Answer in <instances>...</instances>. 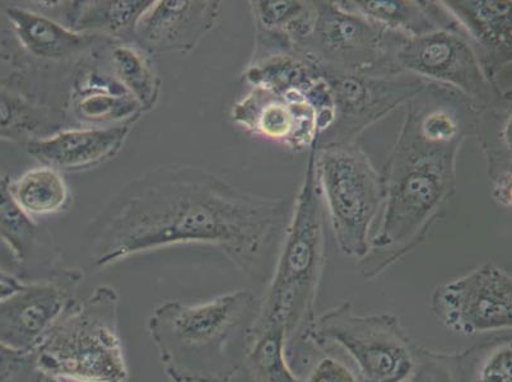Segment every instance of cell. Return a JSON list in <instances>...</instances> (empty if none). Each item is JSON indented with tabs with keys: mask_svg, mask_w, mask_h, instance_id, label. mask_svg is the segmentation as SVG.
<instances>
[{
	"mask_svg": "<svg viewBox=\"0 0 512 382\" xmlns=\"http://www.w3.org/2000/svg\"><path fill=\"white\" fill-rule=\"evenodd\" d=\"M404 107L397 142L380 172V225L358 264L369 281L412 253L444 218L458 188L459 153L476 135L481 111L462 93L432 82Z\"/></svg>",
	"mask_w": 512,
	"mask_h": 382,
	"instance_id": "2",
	"label": "cell"
},
{
	"mask_svg": "<svg viewBox=\"0 0 512 382\" xmlns=\"http://www.w3.org/2000/svg\"><path fill=\"white\" fill-rule=\"evenodd\" d=\"M83 272L68 268L49 281L25 283L0 301V343L13 351L35 353L54 324L77 300Z\"/></svg>",
	"mask_w": 512,
	"mask_h": 382,
	"instance_id": "12",
	"label": "cell"
},
{
	"mask_svg": "<svg viewBox=\"0 0 512 382\" xmlns=\"http://www.w3.org/2000/svg\"><path fill=\"white\" fill-rule=\"evenodd\" d=\"M41 382H69V381L53 379V377H48V376L41 375Z\"/></svg>",
	"mask_w": 512,
	"mask_h": 382,
	"instance_id": "31",
	"label": "cell"
},
{
	"mask_svg": "<svg viewBox=\"0 0 512 382\" xmlns=\"http://www.w3.org/2000/svg\"><path fill=\"white\" fill-rule=\"evenodd\" d=\"M325 73L332 88L335 120L319 144L356 142L365 130L406 106L428 83L407 72L384 76Z\"/></svg>",
	"mask_w": 512,
	"mask_h": 382,
	"instance_id": "11",
	"label": "cell"
},
{
	"mask_svg": "<svg viewBox=\"0 0 512 382\" xmlns=\"http://www.w3.org/2000/svg\"><path fill=\"white\" fill-rule=\"evenodd\" d=\"M292 206L197 167H160L130 184L105 214L91 264L105 269L148 251L199 244L220 250L251 281L265 282Z\"/></svg>",
	"mask_w": 512,
	"mask_h": 382,
	"instance_id": "1",
	"label": "cell"
},
{
	"mask_svg": "<svg viewBox=\"0 0 512 382\" xmlns=\"http://www.w3.org/2000/svg\"><path fill=\"white\" fill-rule=\"evenodd\" d=\"M119 309V293L107 284L74 301L36 349L37 371L69 382H128Z\"/></svg>",
	"mask_w": 512,
	"mask_h": 382,
	"instance_id": "5",
	"label": "cell"
},
{
	"mask_svg": "<svg viewBox=\"0 0 512 382\" xmlns=\"http://www.w3.org/2000/svg\"><path fill=\"white\" fill-rule=\"evenodd\" d=\"M511 104L479 111L476 137L487 161L492 198L498 206L511 208Z\"/></svg>",
	"mask_w": 512,
	"mask_h": 382,
	"instance_id": "21",
	"label": "cell"
},
{
	"mask_svg": "<svg viewBox=\"0 0 512 382\" xmlns=\"http://www.w3.org/2000/svg\"><path fill=\"white\" fill-rule=\"evenodd\" d=\"M397 64L403 72L453 88L481 110L511 104V93L488 76L477 49L459 25L407 37L398 50Z\"/></svg>",
	"mask_w": 512,
	"mask_h": 382,
	"instance_id": "9",
	"label": "cell"
},
{
	"mask_svg": "<svg viewBox=\"0 0 512 382\" xmlns=\"http://www.w3.org/2000/svg\"><path fill=\"white\" fill-rule=\"evenodd\" d=\"M408 382H460L456 353H442L417 346Z\"/></svg>",
	"mask_w": 512,
	"mask_h": 382,
	"instance_id": "27",
	"label": "cell"
},
{
	"mask_svg": "<svg viewBox=\"0 0 512 382\" xmlns=\"http://www.w3.org/2000/svg\"><path fill=\"white\" fill-rule=\"evenodd\" d=\"M431 310L451 333L474 337L511 332L512 277L487 262L436 287Z\"/></svg>",
	"mask_w": 512,
	"mask_h": 382,
	"instance_id": "10",
	"label": "cell"
},
{
	"mask_svg": "<svg viewBox=\"0 0 512 382\" xmlns=\"http://www.w3.org/2000/svg\"><path fill=\"white\" fill-rule=\"evenodd\" d=\"M318 147L316 141L307 151L299 194L254 319L258 323L285 326L288 357L306 348L305 339L316 318V300L327 259L323 199L316 172Z\"/></svg>",
	"mask_w": 512,
	"mask_h": 382,
	"instance_id": "4",
	"label": "cell"
},
{
	"mask_svg": "<svg viewBox=\"0 0 512 382\" xmlns=\"http://www.w3.org/2000/svg\"><path fill=\"white\" fill-rule=\"evenodd\" d=\"M231 118L245 132L288 151H309L320 137L318 116L300 91L250 87L232 107Z\"/></svg>",
	"mask_w": 512,
	"mask_h": 382,
	"instance_id": "13",
	"label": "cell"
},
{
	"mask_svg": "<svg viewBox=\"0 0 512 382\" xmlns=\"http://www.w3.org/2000/svg\"><path fill=\"white\" fill-rule=\"evenodd\" d=\"M460 382H512L511 334L456 352Z\"/></svg>",
	"mask_w": 512,
	"mask_h": 382,
	"instance_id": "26",
	"label": "cell"
},
{
	"mask_svg": "<svg viewBox=\"0 0 512 382\" xmlns=\"http://www.w3.org/2000/svg\"><path fill=\"white\" fill-rule=\"evenodd\" d=\"M304 382H361L360 377L346 363L332 354L324 353L307 371Z\"/></svg>",
	"mask_w": 512,
	"mask_h": 382,
	"instance_id": "29",
	"label": "cell"
},
{
	"mask_svg": "<svg viewBox=\"0 0 512 382\" xmlns=\"http://www.w3.org/2000/svg\"><path fill=\"white\" fill-rule=\"evenodd\" d=\"M407 37L338 2H315V20L299 51L329 73L384 76L403 72L397 53Z\"/></svg>",
	"mask_w": 512,
	"mask_h": 382,
	"instance_id": "8",
	"label": "cell"
},
{
	"mask_svg": "<svg viewBox=\"0 0 512 382\" xmlns=\"http://www.w3.org/2000/svg\"><path fill=\"white\" fill-rule=\"evenodd\" d=\"M132 127L123 124L63 129L32 139L27 149L43 166L60 172L93 169L118 155Z\"/></svg>",
	"mask_w": 512,
	"mask_h": 382,
	"instance_id": "16",
	"label": "cell"
},
{
	"mask_svg": "<svg viewBox=\"0 0 512 382\" xmlns=\"http://www.w3.org/2000/svg\"><path fill=\"white\" fill-rule=\"evenodd\" d=\"M155 0H110L79 2L73 30L107 39L133 43L138 22ZM128 43V41H127Z\"/></svg>",
	"mask_w": 512,
	"mask_h": 382,
	"instance_id": "23",
	"label": "cell"
},
{
	"mask_svg": "<svg viewBox=\"0 0 512 382\" xmlns=\"http://www.w3.org/2000/svg\"><path fill=\"white\" fill-rule=\"evenodd\" d=\"M444 7L472 41L484 68L501 90L511 93L502 76L511 73V6L509 0H444Z\"/></svg>",
	"mask_w": 512,
	"mask_h": 382,
	"instance_id": "15",
	"label": "cell"
},
{
	"mask_svg": "<svg viewBox=\"0 0 512 382\" xmlns=\"http://www.w3.org/2000/svg\"><path fill=\"white\" fill-rule=\"evenodd\" d=\"M344 7L406 37L453 29L458 23L442 2L426 0H341Z\"/></svg>",
	"mask_w": 512,
	"mask_h": 382,
	"instance_id": "20",
	"label": "cell"
},
{
	"mask_svg": "<svg viewBox=\"0 0 512 382\" xmlns=\"http://www.w3.org/2000/svg\"><path fill=\"white\" fill-rule=\"evenodd\" d=\"M255 43L251 59L274 53L299 51L315 20V2L305 0H253Z\"/></svg>",
	"mask_w": 512,
	"mask_h": 382,
	"instance_id": "19",
	"label": "cell"
},
{
	"mask_svg": "<svg viewBox=\"0 0 512 382\" xmlns=\"http://www.w3.org/2000/svg\"><path fill=\"white\" fill-rule=\"evenodd\" d=\"M7 17L23 50L41 62H72L82 55L88 57L102 46L120 43L107 37L74 31L35 9L11 7L7 9Z\"/></svg>",
	"mask_w": 512,
	"mask_h": 382,
	"instance_id": "17",
	"label": "cell"
},
{
	"mask_svg": "<svg viewBox=\"0 0 512 382\" xmlns=\"http://www.w3.org/2000/svg\"><path fill=\"white\" fill-rule=\"evenodd\" d=\"M220 2L155 0L138 22L134 43L147 53H190L216 26Z\"/></svg>",
	"mask_w": 512,
	"mask_h": 382,
	"instance_id": "14",
	"label": "cell"
},
{
	"mask_svg": "<svg viewBox=\"0 0 512 382\" xmlns=\"http://www.w3.org/2000/svg\"><path fill=\"white\" fill-rule=\"evenodd\" d=\"M0 382H41L34 353H23L0 343Z\"/></svg>",
	"mask_w": 512,
	"mask_h": 382,
	"instance_id": "28",
	"label": "cell"
},
{
	"mask_svg": "<svg viewBox=\"0 0 512 382\" xmlns=\"http://www.w3.org/2000/svg\"><path fill=\"white\" fill-rule=\"evenodd\" d=\"M316 172L335 244L348 258H365L383 209L380 172L357 142L319 144Z\"/></svg>",
	"mask_w": 512,
	"mask_h": 382,
	"instance_id": "6",
	"label": "cell"
},
{
	"mask_svg": "<svg viewBox=\"0 0 512 382\" xmlns=\"http://www.w3.org/2000/svg\"><path fill=\"white\" fill-rule=\"evenodd\" d=\"M23 286H25V283L18 279L17 276H13V274L7 273L6 270L0 269V301L6 300L13 293L20 291Z\"/></svg>",
	"mask_w": 512,
	"mask_h": 382,
	"instance_id": "30",
	"label": "cell"
},
{
	"mask_svg": "<svg viewBox=\"0 0 512 382\" xmlns=\"http://www.w3.org/2000/svg\"><path fill=\"white\" fill-rule=\"evenodd\" d=\"M305 344L341 348L355 363L361 382H406L417 349L398 316L357 314L347 301L315 318Z\"/></svg>",
	"mask_w": 512,
	"mask_h": 382,
	"instance_id": "7",
	"label": "cell"
},
{
	"mask_svg": "<svg viewBox=\"0 0 512 382\" xmlns=\"http://www.w3.org/2000/svg\"><path fill=\"white\" fill-rule=\"evenodd\" d=\"M7 190L16 206L31 218L53 216L71 202V191L62 172L48 166L25 172L9 183Z\"/></svg>",
	"mask_w": 512,
	"mask_h": 382,
	"instance_id": "24",
	"label": "cell"
},
{
	"mask_svg": "<svg viewBox=\"0 0 512 382\" xmlns=\"http://www.w3.org/2000/svg\"><path fill=\"white\" fill-rule=\"evenodd\" d=\"M258 307L249 290L223 293L200 304L170 300L158 305L147 330L167 379L235 382Z\"/></svg>",
	"mask_w": 512,
	"mask_h": 382,
	"instance_id": "3",
	"label": "cell"
},
{
	"mask_svg": "<svg viewBox=\"0 0 512 382\" xmlns=\"http://www.w3.org/2000/svg\"><path fill=\"white\" fill-rule=\"evenodd\" d=\"M242 372L250 382H304L288 358L285 326L253 321Z\"/></svg>",
	"mask_w": 512,
	"mask_h": 382,
	"instance_id": "22",
	"label": "cell"
},
{
	"mask_svg": "<svg viewBox=\"0 0 512 382\" xmlns=\"http://www.w3.org/2000/svg\"><path fill=\"white\" fill-rule=\"evenodd\" d=\"M69 109L79 123L93 127L133 125L143 114L138 102L116 79L113 69L102 72L96 64L79 68L74 74Z\"/></svg>",
	"mask_w": 512,
	"mask_h": 382,
	"instance_id": "18",
	"label": "cell"
},
{
	"mask_svg": "<svg viewBox=\"0 0 512 382\" xmlns=\"http://www.w3.org/2000/svg\"><path fill=\"white\" fill-rule=\"evenodd\" d=\"M109 64L143 113L151 111L160 99L161 79L150 53L136 43H115L110 46Z\"/></svg>",
	"mask_w": 512,
	"mask_h": 382,
	"instance_id": "25",
	"label": "cell"
}]
</instances>
